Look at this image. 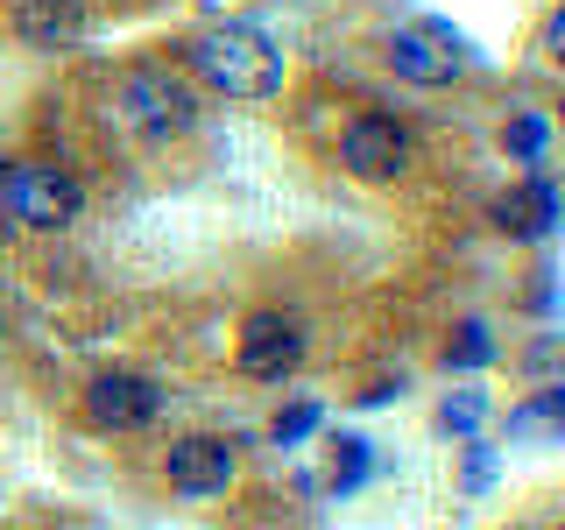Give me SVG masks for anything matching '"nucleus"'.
Here are the masks:
<instances>
[{"instance_id":"nucleus-1","label":"nucleus","mask_w":565,"mask_h":530,"mask_svg":"<svg viewBox=\"0 0 565 530\" xmlns=\"http://www.w3.org/2000/svg\"><path fill=\"white\" fill-rule=\"evenodd\" d=\"M191 71H199L212 93H226V99H269L282 85V50L262 29L226 22V29L191 35Z\"/></svg>"},{"instance_id":"nucleus-2","label":"nucleus","mask_w":565,"mask_h":530,"mask_svg":"<svg viewBox=\"0 0 565 530\" xmlns=\"http://www.w3.org/2000/svg\"><path fill=\"white\" fill-rule=\"evenodd\" d=\"M191 120H199V99H191V85L177 78V71L141 64V71H120L114 93H106V128H120L135 141H170V135H184Z\"/></svg>"},{"instance_id":"nucleus-3","label":"nucleus","mask_w":565,"mask_h":530,"mask_svg":"<svg viewBox=\"0 0 565 530\" xmlns=\"http://www.w3.org/2000/svg\"><path fill=\"white\" fill-rule=\"evenodd\" d=\"M78 205H85L78 177H64L57 163H35V156L0 163V220L22 226V234H57V226L78 220Z\"/></svg>"},{"instance_id":"nucleus-4","label":"nucleus","mask_w":565,"mask_h":530,"mask_svg":"<svg viewBox=\"0 0 565 530\" xmlns=\"http://www.w3.org/2000/svg\"><path fill=\"white\" fill-rule=\"evenodd\" d=\"M340 163L367 184H388V177L411 170V128L396 114H361L353 128L340 135Z\"/></svg>"},{"instance_id":"nucleus-5","label":"nucleus","mask_w":565,"mask_h":530,"mask_svg":"<svg viewBox=\"0 0 565 530\" xmlns=\"http://www.w3.org/2000/svg\"><path fill=\"white\" fill-rule=\"evenodd\" d=\"M459 64H467V50H459V35L446 22H417V29L388 35V71L411 85H446L459 78Z\"/></svg>"},{"instance_id":"nucleus-6","label":"nucleus","mask_w":565,"mask_h":530,"mask_svg":"<svg viewBox=\"0 0 565 530\" xmlns=\"http://www.w3.org/2000/svg\"><path fill=\"white\" fill-rule=\"evenodd\" d=\"M297 361H305V326H297V318L255 311V318L241 326V375L282 382V375H297Z\"/></svg>"},{"instance_id":"nucleus-7","label":"nucleus","mask_w":565,"mask_h":530,"mask_svg":"<svg viewBox=\"0 0 565 530\" xmlns=\"http://www.w3.org/2000/svg\"><path fill=\"white\" fill-rule=\"evenodd\" d=\"M163 411V396H156L149 375H128V368H106V375L85 382V417L106 424V432H135V424H149Z\"/></svg>"},{"instance_id":"nucleus-8","label":"nucleus","mask_w":565,"mask_h":530,"mask_svg":"<svg viewBox=\"0 0 565 530\" xmlns=\"http://www.w3.org/2000/svg\"><path fill=\"white\" fill-rule=\"evenodd\" d=\"M170 488L191 495V502H212V495L234 488V446L212 432H191L170 446Z\"/></svg>"},{"instance_id":"nucleus-9","label":"nucleus","mask_w":565,"mask_h":530,"mask_svg":"<svg viewBox=\"0 0 565 530\" xmlns=\"http://www.w3.org/2000/svg\"><path fill=\"white\" fill-rule=\"evenodd\" d=\"M14 35L29 50H71L85 35V0H22L14 8Z\"/></svg>"},{"instance_id":"nucleus-10","label":"nucleus","mask_w":565,"mask_h":530,"mask_svg":"<svg viewBox=\"0 0 565 530\" xmlns=\"http://www.w3.org/2000/svg\"><path fill=\"white\" fill-rule=\"evenodd\" d=\"M552 220H558V191H552V177H530L523 191H509L502 205H494V226L502 234H552Z\"/></svg>"},{"instance_id":"nucleus-11","label":"nucleus","mask_w":565,"mask_h":530,"mask_svg":"<svg viewBox=\"0 0 565 530\" xmlns=\"http://www.w3.org/2000/svg\"><path fill=\"white\" fill-rule=\"evenodd\" d=\"M488 353H494V340H488V326H481V318H467V326H459L452 340H446V368H481Z\"/></svg>"},{"instance_id":"nucleus-12","label":"nucleus","mask_w":565,"mask_h":530,"mask_svg":"<svg viewBox=\"0 0 565 530\" xmlns=\"http://www.w3.org/2000/svg\"><path fill=\"white\" fill-rule=\"evenodd\" d=\"M367 467H375V459H367V446H361V438H340V453H332V488H340V495H353V488L367 481Z\"/></svg>"},{"instance_id":"nucleus-13","label":"nucleus","mask_w":565,"mask_h":530,"mask_svg":"<svg viewBox=\"0 0 565 530\" xmlns=\"http://www.w3.org/2000/svg\"><path fill=\"white\" fill-rule=\"evenodd\" d=\"M502 141H509V156H516V163H530V170L544 163V120H537V114H516Z\"/></svg>"},{"instance_id":"nucleus-14","label":"nucleus","mask_w":565,"mask_h":530,"mask_svg":"<svg viewBox=\"0 0 565 530\" xmlns=\"http://www.w3.org/2000/svg\"><path fill=\"white\" fill-rule=\"evenodd\" d=\"M558 417H565V389H544L537 403H523V411L509 417V432H552Z\"/></svg>"},{"instance_id":"nucleus-15","label":"nucleus","mask_w":565,"mask_h":530,"mask_svg":"<svg viewBox=\"0 0 565 530\" xmlns=\"http://www.w3.org/2000/svg\"><path fill=\"white\" fill-rule=\"evenodd\" d=\"M311 424H318V403H290V411L276 417V438H282V446H290V438H305Z\"/></svg>"},{"instance_id":"nucleus-16","label":"nucleus","mask_w":565,"mask_h":530,"mask_svg":"<svg viewBox=\"0 0 565 530\" xmlns=\"http://www.w3.org/2000/svg\"><path fill=\"white\" fill-rule=\"evenodd\" d=\"M473 424H481V396L467 389V396H452V403H446V432H459V438H467Z\"/></svg>"}]
</instances>
